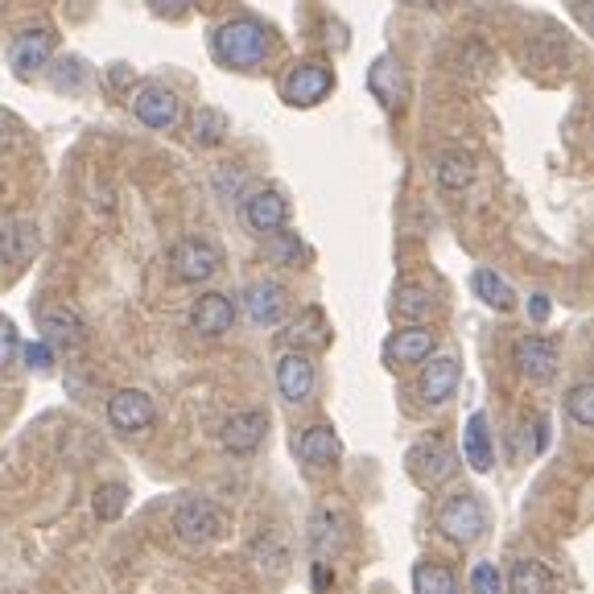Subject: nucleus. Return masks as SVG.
I'll return each mask as SVG.
<instances>
[{
	"label": "nucleus",
	"mask_w": 594,
	"mask_h": 594,
	"mask_svg": "<svg viewBox=\"0 0 594 594\" xmlns=\"http://www.w3.org/2000/svg\"><path fill=\"white\" fill-rule=\"evenodd\" d=\"M215 190H220V199H240V190H244V170L223 166V170L215 173Z\"/></svg>",
	"instance_id": "38"
},
{
	"label": "nucleus",
	"mask_w": 594,
	"mask_h": 594,
	"mask_svg": "<svg viewBox=\"0 0 594 594\" xmlns=\"http://www.w3.org/2000/svg\"><path fill=\"white\" fill-rule=\"evenodd\" d=\"M240 220H244V227H248V232L273 235V232H282L285 223H289V203H285V199L273 187L248 190V194L240 199Z\"/></svg>",
	"instance_id": "10"
},
{
	"label": "nucleus",
	"mask_w": 594,
	"mask_h": 594,
	"mask_svg": "<svg viewBox=\"0 0 594 594\" xmlns=\"http://www.w3.org/2000/svg\"><path fill=\"white\" fill-rule=\"evenodd\" d=\"M252 558H256V565H261V570H273V574H282L285 562H289V558H285V545L273 537V532H268V537H261V541L252 545Z\"/></svg>",
	"instance_id": "35"
},
{
	"label": "nucleus",
	"mask_w": 594,
	"mask_h": 594,
	"mask_svg": "<svg viewBox=\"0 0 594 594\" xmlns=\"http://www.w3.org/2000/svg\"><path fill=\"white\" fill-rule=\"evenodd\" d=\"M132 116L153 132H170L182 120V99L166 83H145L141 92L132 95Z\"/></svg>",
	"instance_id": "8"
},
{
	"label": "nucleus",
	"mask_w": 594,
	"mask_h": 594,
	"mask_svg": "<svg viewBox=\"0 0 594 594\" xmlns=\"http://www.w3.org/2000/svg\"><path fill=\"white\" fill-rule=\"evenodd\" d=\"M405 4H417V9H446L450 0H405Z\"/></svg>",
	"instance_id": "44"
},
{
	"label": "nucleus",
	"mask_w": 594,
	"mask_h": 594,
	"mask_svg": "<svg viewBox=\"0 0 594 594\" xmlns=\"http://www.w3.org/2000/svg\"><path fill=\"white\" fill-rule=\"evenodd\" d=\"M173 532L187 545H211V541H220L223 532H227V517L211 500L190 496V500H182L173 508Z\"/></svg>",
	"instance_id": "5"
},
{
	"label": "nucleus",
	"mask_w": 594,
	"mask_h": 594,
	"mask_svg": "<svg viewBox=\"0 0 594 594\" xmlns=\"http://www.w3.org/2000/svg\"><path fill=\"white\" fill-rule=\"evenodd\" d=\"M422 401L425 405H446L454 396V389H458V360H450V356H429L422 368Z\"/></svg>",
	"instance_id": "21"
},
{
	"label": "nucleus",
	"mask_w": 594,
	"mask_h": 594,
	"mask_svg": "<svg viewBox=\"0 0 594 594\" xmlns=\"http://www.w3.org/2000/svg\"><path fill=\"white\" fill-rule=\"evenodd\" d=\"M38 248H42V240H38V227L30 220L0 223V265L9 268L30 265L33 256H38Z\"/></svg>",
	"instance_id": "17"
},
{
	"label": "nucleus",
	"mask_w": 594,
	"mask_h": 594,
	"mask_svg": "<svg viewBox=\"0 0 594 594\" xmlns=\"http://www.w3.org/2000/svg\"><path fill=\"white\" fill-rule=\"evenodd\" d=\"M434 347H438V335L429 327H405L396 330L389 339V360L392 363H425L429 356H434Z\"/></svg>",
	"instance_id": "23"
},
{
	"label": "nucleus",
	"mask_w": 594,
	"mask_h": 594,
	"mask_svg": "<svg viewBox=\"0 0 594 594\" xmlns=\"http://www.w3.org/2000/svg\"><path fill=\"white\" fill-rule=\"evenodd\" d=\"M484 529H487V512L475 491H458V496H450L438 508V532L446 541H454V545L463 549L475 545L484 537Z\"/></svg>",
	"instance_id": "3"
},
{
	"label": "nucleus",
	"mask_w": 594,
	"mask_h": 594,
	"mask_svg": "<svg viewBox=\"0 0 594 594\" xmlns=\"http://www.w3.org/2000/svg\"><path fill=\"white\" fill-rule=\"evenodd\" d=\"M25 363H30L33 372H50V363H54V347L46 339H38V343L25 347Z\"/></svg>",
	"instance_id": "39"
},
{
	"label": "nucleus",
	"mask_w": 594,
	"mask_h": 594,
	"mask_svg": "<svg viewBox=\"0 0 594 594\" xmlns=\"http://www.w3.org/2000/svg\"><path fill=\"white\" fill-rule=\"evenodd\" d=\"M268 50H273V33L252 17L223 21L220 30L211 33V54L227 71H256L268 59Z\"/></svg>",
	"instance_id": "1"
},
{
	"label": "nucleus",
	"mask_w": 594,
	"mask_h": 594,
	"mask_svg": "<svg viewBox=\"0 0 594 594\" xmlns=\"http://www.w3.org/2000/svg\"><path fill=\"white\" fill-rule=\"evenodd\" d=\"M335 92V71L322 63H297L282 78V99L289 108H318Z\"/></svg>",
	"instance_id": "6"
},
{
	"label": "nucleus",
	"mask_w": 594,
	"mask_h": 594,
	"mask_svg": "<svg viewBox=\"0 0 594 594\" xmlns=\"http://www.w3.org/2000/svg\"><path fill=\"white\" fill-rule=\"evenodd\" d=\"M463 458H467L470 470H491L496 463V446H491V429H487V417L484 413H470L467 417V429H463Z\"/></svg>",
	"instance_id": "24"
},
{
	"label": "nucleus",
	"mask_w": 594,
	"mask_h": 594,
	"mask_svg": "<svg viewBox=\"0 0 594 594\" xmlns=\"http://www.w3.org/2000/svg\"><path fill=\"white\" fill-rule=\"evenodd\" d=\"M470 285H475V297H479L484 306H491V310H500V314L517 310V289L503 282L496 268H475Z\"/></svg>",
	"instance_id": "26"
},
{
	"label": "nucleus",
	"mask_w": 594,
	"mask_h": 594,
	"mask_svg": "<svg viewBox=\"0 0 594 594\" xmlns=\"http://www.w3.org/2000/svg\"><path fill=\"white\" fill-rule=\"evenodd\" d=\"M491 50L484 46V42H467L463 46V54H458V71L463 75H470V78H484V75H491Z\"/></svg>",
	"instance_id": "34"
},
{
	"label": "nucleus",
	"mask_w": 594,
	"mask_h": 594,
	"mask_svg": "<svg viewBox=\"0 0 594 594\" xmlns=\"http://www.w3.org/2000/svg\"><path fill=\"white\" fill-rule=\"evenodd\" d=\"M38 330L50 347L59 351H75V347L87 343V318L71 306V301H46L38 310Z\"/></svg>",
	"instance_id": "7"
},
{
	"label": "nucleus",
	"mask_w": 594,
	"mask_h": 594,
	"mask_svg": "<svg viewBox=\"0 0 594 594\" xmlns=\"http://www.w3.org/2000/svg\"><path fill=\"white\" fill-rule=\"evenodd\" d=\"M265 252H268V261H277V265H297V256H301V240H297L294 232H273L265 235Z\"/></svg>",
	"instance_id": "33"
},
{
	"label": "nucleus",
	"mask_w": 594,
	"mask_h": 594,
	"mask_svg": "<svg viewBox=\"0 0 594 594\" xmlns=\"http://www.w3.org/2000/svg\"><path fill=\"white\" fill-rule=\"evenodd\" d=\"M529 314H532V318H537V322H545V318H549V297H545V294H532Z\"/></svg>",
	"instance_id": "43"
},
{
	"label": "nucleus",
	"mask_w": 594,
	"mask_h": 594,
	"mask_svg": "<svg viewBox=\"0 0 594 594\" xmlns=\"http://www.w3.org/2000/svg\"><path fill=\"white\" fill-rule=\"evenodd\" d=\"M227 132H232V120L220 108H199L194 128H190V141L199 145V149H215V145L227 141Z\"/></svg>",
	"instance_id": "29"
},
{
	"label": "nucleus",
	"mask_w": 594,
	"mask_h": 594,
	"mask_svg": "<svg viewBox=\"0 0 594 594\" xmlns=\"http://www.w3.org/2000/svg\"><path fill=\"white\" fill-rule=\"evenodd\" d=\"M149 9L161 17H182L194 9V0H149Z\"/></svg>",
	"instance_id": "41"
},
{
	"label": "nucleus",
	"mask_w": 594,
	"mask_h": 594,
	"mask_svg": "<svg viewBox=\"0 0 594 594\" xmlns=\"http://www.w3.org/2000/svg\"><path fill=\"white\" fill-rule=\"evenodd\" d=\"M54 30L50 25H33V30H21L9 46V66H13L17 78H33L46 71V63L54 59Z\"/></svg>",
	"instance_id": "9"
},
{
	"label": "nucleus",
	"mask_w": 594,
	"mask_h": 594,
	"mask_svg": "<svg viewBox=\"0 0 594 594\" xmlns=\"http://www.w3.org/2000/svg\"><path fill=\"white\" fill-rule=\"evenodd\" d=\"M343 517L330 508V503H322V508H314L310 517V553L314 562H330L339 549H343Z\"/></svg>",
	"instance_id": "19"
},
{
	"label": "nucleus",
	"mask_w": 594,
	"mask_h": 594,
	"mask_svg": "<svg viewBox=\"0 0 594 594\" xmlns=\"http://www.w3.org/2000/svg\"><path fill=\"white\" fill-rule=\"evenodd\" d=\"M368 87L389 112L405 108V71H401L396 59H375L372 71H368Z\"/></svg>",
	"instance_id": "22"
},
{
	"label": "nucleus",
	"mask_w": 594,
	"mask_h": 594,
	"mask_svg": "<svg viewBox=\"0 0 594 594\" xmlns=\"http://www.w3.org/2000/svg\"><path fill=\"white\" fill-rule=\"evenodd\" d=\"M235 327V306L232 297L223 294H203L190 306V330L203 335V339H223Z\"/></svg>",
	"instance_id": "16"
},
{
	"label": "nucleus",
	"mask_w": 594,
	"mask_h": 594,
	"mask_svg": "<svg viewBox=\"0 0 594 594\" xmlns=\"http://www.w3.org/2000/svg\"><path fill=\"white\" fill-rule=\"evenodd\" d=\"M330 586H335V570H330V562H314V591L327 594Z\"/></svg>",
	"instance_id": "42"
},
{
	"label": "nucleus",
	"mask_w": 594,
	"mask_h": 594,
	"mask_svg": "<svg viewBox=\"0 0 594 594\" xmlns=\"http://www.w3.org/2000/svg\"><path fill=\"white\" fill-rule=\"evenodd\" d=\"M220 268H223V252L220 244H211L206 235H187V240H178L170 248V273L178 282L203 285L211 282Z\"/></svg>",
	"instance_id": "4"
},
{
	"label": "nucleus",
	"mask_w": 594,
	"mask_h": 594,
	"mask_svg": "<svg viewBox=\"0 0 594 594\" xmlns=\"http://www.w3.org/2000/svg\"><path fill=\"white\" fill-rule=\"evenodd\" d=\"M512 363H517L520 375L545 384V380L558 375V343L545 339V335H520L517 347H512Z\"/></svg>",
	"instance_id": "12"
},
{
	"label": "nucleus",
	"mask_w": 594,
	"mask_h": 594,
	"mask_svg": "<svg viewBox=\"0 0 594 594\" xmlns=\"http://www.w3.org/2000/svg\"><path fill=\"white\" fill-rule=\"evenodd\" d=\"M125 503H128V487L125 484H104V487H95V496H92V508H95V517L99 520H120V512H125Z\"/></svg>",
	"instance_id": "32"
},
{
	"label": "nucleus",
	"mask_w": 594,
	"mask_h": 594,
	"mask_svg": "<svg viewBox=\"0 0 594 594\" xmlns=\"http://www.w3.org/2000/svg\"><path fill=\"white\" fill-rule=\"evenodd\" d=\"M470 591L475 594H503V574L491 562H479L470 570Z\"/></svg>",
	"instance_id": "36"
},
{
	"label": "nucleus",
	"mask_w": 594,
	"mask_h": 594,
	"mask_svg": "<svg viewBox=\"0 0 594 594\" xmlns=\"http://www.w3.org/2000/svg\"><path fill=\"white\" fill-rule=\"evenodd\" d=\"M289 310V294L282 282H252L244 289V314H248L256 327H277Z\"/></svg>",
	"instance_id": "15"
},
{
	"label": "nucleus",
	"mask_w": 594,
	"mask_h": 594,
	"mask_svg": "<svg viewBox=\"0 0 594 594\" xmlns=\"http://www.w3.org/2000/svg\"><path fill=\"white\" fill-rule=\"evenodd\" d=\"M21 141V120H17L13 112L0 108V149H13Z\"/></svg>",
	"instance_id": "40"
},
{
	"label": "nucleus",
	"mask_w": 594,
	"mask_h": 594,
	"mask_svg": "<svg viewBox=\"0 0 594 594\" xmlns=\"http://www.w3.org/2000/svg\"><path fill=\"white\" fill-rule=\"evenodd\" d=\"M297 458L306 467H335L343 458V442L335 434V425H310L301 438H297Z\"/></svg>",
	"instance_id": "20"
},
{
	"label": "nucleus",
	"mask_w": 594,
	"mask_h": 594,
	"mask_svg": "<svg viewBox=\"0 0 594 594\" xmlns=\"http://www.w3.org/2000/svg\"><path fill=\"white\" fill-rule=\"evenodd\" d=\"M565 413H570V422L582 425V429H591L594 425V384L591 380H582L574 389L565 392Z\"/></svg>",
	"instance_id": "31"
},
{
	"label": "nucleus",
	"mask_w": 594,
	"mask_h": 594,
	"mask_svg": "<svg viewBox=\"0 0 594 594\" xmlns=\"http://www.w3.org/2000/svg\"><path fill=\"white\" fill-rule=\"evenodd\" d=\"M508 594H553V574H549L541 562H532V558H520L512 565V574H508Z\"/></svg>",
	"instance_id": "27"
},
{
	"label": "nucleus",
	"mask_w": 594,
	"mask_h": 594,
	"mask_svg": "<svg viewBox=\"0 0 594 594\" xmlns=\"http://www.w3.org/2000/svg\"><path fill=\"white\" fill-rule=\"evenodd\" d=\"M413 594H458V579L446 565L422 562L413 570Z\"/></svg>",
	"instance_id": "30"
},
{
	"label": "nucleus",
	"mask_w": 594,
	"mask_h": 594,
	"mask_svg": "<svg viewBox=\"0 0 594 594\" xmlns=\"http://www.w3.org/2000/svg\"><path fill=\"white\" fill-rule=\"evenodd\" d=\"M405 467L422 487H442V484H450L454 475H458V450H454V446L442 438V434H429V438H422V442H413V446H409Z\"/></svg>",
	"instance_id": "2"
},
{
	"label": "nucleus",
	"mask_w": 594,
	"mask_h": 594,
	"mask_svg": "<svg viewBox=\"0 0 594 594\" xmlns=\"http://www.w3.org/2000/svg\"><path fill=\"white\" fill-rule=\"evenodd\" d=\"M434 178H438L442 190H450V194H463V190L475 187V157L463 153V149H450V153H442L438 166H434Z\"/></svg>",
	"instance_id": "25"
},
{
	"label": "nucleus",
	"mask_w": 594,
	"mask_h": 594,
	"mask_svg": "<svg viewBox=\"0 0 594 594\" xmlns=\"http://www.w3.org/2000/svg\"><path fill=\"white\" fill-rule=\"evenodd\" d=\"M265 434H268V417L261 413V409L232 413L220 429L223 450H232V454H256L261 450V442H265Z\"/></svg>",
	"instance_id": "14"
},
{
	"label": "nucleus",
	"mask_w": 594,
	"mask_h": 594,
	"mask_svg": "<svg viewBox=\"0 0 594 594\" xmlns=\"http://www.w3.org/2000/svg\"><path fill=\"white\" fill-rule=\"evenodd\" d=\"M17 351H21V339H17V327L9 318H0V372L17 360Z\"/></svg>",
	"instance_id": "37"
},
{
	"label": "nucleus",
	"mask_w": 594,
	"mask_h": 594,
	"mask_svg": "<svg viewBox=\"0 0 594 594\" xmlns=\"http://www.w3.org/2000/svg\"><path fill=\"white\" fill-rule=\"evenodd\" d=\"M392 314H401L409 322H422L434 314V294H429V285H396V294H392Z\"/></svg>",
	"instance_id": "28"
},
{
	"label": "nucleus",
	"mask_w": 594,
	"mask_h": 594,
	"mask_svg": "<svg viewBox=\"0 0 594 594\" xmlns=\"http://www.w3.org/2000/svg\"><path fill=\"white\" fill-rule=\"evenodd\" d=\"M314 384H318V372H314L310 356L306 351H285L277 360V392L289 405H306L314 396Z\"/></svg>",
	"instance_id": "13"
},
{
	"label": "nucleus",
	"mask_w": 594,
	"mask_h": 594,
	"mask_svg": "<svg viewBox=\"0 0 594 594\" xmlns=\"http://www.w3.org/2000/svg\"><path fill=\"white\" fill-rule=\"evenodd\" d=\"M282 343H289V351H310V347H327L330 343V322L322 306H306L297 314L294 322L282 330Z\"/></svg>",
	"instance_id": "18"
},
{
	"label": "nucleus",
	"mask_w": 594,
	"mask_h": 594,
	"mask_svg": "<svg viewBox=\"0 0 594 594\" xmlns=\"http://www.w3.org/2000/svg\"><path fill=\"white\" fill-rule=\"evenodd\" d=\"M157 417L153 401H149V392L141 389H120L108 396V425L112 429H120V434H141L149 429Z\"/></svg>",
	"instance_id": "11"
}]
</instances>
